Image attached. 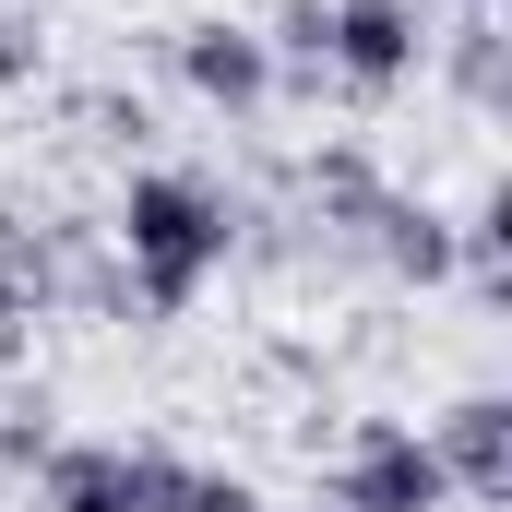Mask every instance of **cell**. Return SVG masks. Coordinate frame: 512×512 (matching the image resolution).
<instances>
[{
    "instance_id": "277c9868",
    "label": "cell",
    "mask_w": 512,
    "mask_h": 512,
    "mask_svg": "<svg viewBox=\"0 0 512 512\" xmlns=\"http://www.w3.org/2000/svg\"><path fill=\"white\" fill-rule=\"evenodd\" d=\"M334 12V36H322V72L346 84V96H393V84H417V60H429V0H322Z\"/></svg>"
},
{
    "instance_id": "2e32d148",
    "label": "cell",
    "mask_w": 512,
    "mask_h": 512,
    "mask_svg": "<svg viewBox=\"0 0 512 512\" xmlns=\"http://www.w3.org/2000/svg\"><path fill=\"white\" fill-rule=\"evenodd\" d=\"M310 512H334V501H310Z\"/></svg>"
},
{
    "instance_id": "5b68a950",
    "label": "cell",
    "mask_w": 512,
    "mask_h": 512,
    "mask_svg": "<svg viewBox=\"0 0 512 512\" xmlns=\"http://www.w3.org/2000/svg\"><path fill=\"white\" fill-rule=\"evenodd\" d=\"M179 84H191L203 108H227V120H262V108H274V48H262V24H227V12L179 24Z\"/></svg>"
},
{
    "instance_id": "9a60e30c",
    "label": "cell",
    "mask_w": 512,
    "mask_h": 512,
    "mask_svg": "<svg viewBox=\"0 0 512 512\" xmlns=\"http://www.w3.org/2000/svg\"><path fill=\"white\" fill-rule=\"evenodd\" d=\"M465 12H501V0H465Z\"/></svg>"
},
{
    "instance_id": "3957f363",
    "label": "cell",
    "mask_w": 512,
    "mask_h": 512,
    "mask_svg": "<svg viewBox=\"0 0 512 512\" xmlns=\"http://www.w3.org/2000/svg\"><path fill=\"white\" fill-rule=\"evenodd\" d=\"M322 501L334 512H453V477H441V453L405 417H358L334 477H322Z\"/></svg>"
},
{
    "instance_id": "7c38bea8",
    "label": "cell",
    "mask_w": 512,
    "mask_h": 512,
    "mask_svg": "<svg viewBox=\"0 0 512 512\" xmlns=\"http://www.w3.org/2000/svg\"><path fill=\"white\" fill-rule=\"evenodd\" d=\"M179 512H274L251 489V477H239V465H191V489H179Z\"/></svg>"
},
{
    "instance_id": "30bf717a",
    "label": "cell",
    "mask_w": 512,
    "mask_h": 512,
    "mask_svg": "<svg viewBox=\"0 0 512 512\" xmlns=\"http://www.w3.org/2000/svg\"><path fill=\"white\" fill-rule=\"evenodd\" d=\"M453 274H477V298H512V215H501V191H477V203L453 215Z\"/></svg>"
},
{
    "instance_id": "8992f818",
    "label": "cell",
    "mask_w": 512,
    "mask_h": 512,
    "mask_svg": "<svg viewBox=\"0 0 512 512\" xmlns=\"http://www.w3.org/2000/svg\"><path fill=\"white\" fill-rule=\"evenodd\" d=\"M417 441L441 453L453 501H512V393H453Z\"/></svg>"
},
{
    "instance_id": "8fae6325",
    "label": "cell",
    "mask_w": 512,
    "mask_h": 512,
    "mask_svg": "<svg viewBox=\"0 0 512 512\" xmlns=\"http://www.w3.org/2000/svg\"><path fill=\"white\" fill-rule=\"evenodd\" d=\"M322 36H334V12H322V0H286V12H274V36H262V48H274V84H286V72H310V84H322Z\"/></svg>"
},
{
    "instance_id": "ba28073f",
    "label": "cell",
    "mask_w": 512,
    "mask_h": 512,
    "mask_svg": "<svg viewBox=\"0 0 512 512\" xmlns=\"http://www.w3.org/2000/svg\"><path fill=\"white\" fill-rule=\"evenodd\" d=\"M358 251L382 262L393 286H441V274H453V215H429L417 191H382V215L358 227Z\"/></svg>"
},
{
    "instance_id": "4fadbf2b",
    "label": "cell",
    "mask_w": 512,
    "mask_h": 512,
    "mask_svg": "<svg viewBox=\"0 0 512 512\" xmlns=\"http://www.w3.org/2000/svg\"><path fill=\"white\" fill-rule=\"evenodd\" d=\"M48 441H60V429H48V405H12V417H0V465H24V477H36V453H48Z\"/></svg>"
},
{
    "instance_id": "52a82bcc",
    "label": "cell",
    "mask_w": 512,
    "mask_h": 512,
    "mask_svg": "<svg viewBox=\"0 0 512 512\" xmlns=\"http://www.w3.org/2000/svg\"><path fill=\"white\" fill-rule=\"evenodd\" d=\"M72 298V227H36V215H0V322H36Z\"/></svg>"
},
{
    "instance_id": "5bb4252c",
    "label": "cell",
    "mask_w": 512,
    "mask_h": 512,
    "mask_svg": "<svg viewBox=\"0 0 512 512\" xmlns=\"http://www.w3.org/2000/svg\"><path fill=\"white\" fill-rule=\"evenodd\" d=\"M0 84H36V24L0 12Z\"/></svg>"
},
{
    "instance_id": "7a4b0ae2",
    "label": "cell",
    "mask_w": 512,
    "mask_h": 512,
    "mask_svg": "<svg viewBox=\"0 0 512 512\" xmlns=\"http://www.w3.org/2000/svg\"><path fill=\"white\" fill-rule=\"evenodd\" d=\"M191 465L167 441H48L36 453V512H179Z\"/></svg>"
},
{
    "instance_id": "9c48e42d",
    "label": "cell",
    "mask_w": 512,
    "mask_h": 512,
    "mask_svg": "<svg viewBox=\"0 0 512 512\" xmlns=\"http://www.w3.org/2000/svg\"><path fill=\"white\" fill-rule=\"evenodd\" d=\"M429 60L453 72L465 108H501V96H512V36H501V12H465L453 36H429Z\"/></svg>"
},
{
    "instance_id": "6da1fadb",
    "label": "cell",
    "mask_w": 512,
    "mask_h": 512,
    "mask_svg": "<svg viewBox=\"0 0 512 512\" xmlns=\"http://www.w3.org/2000/svg\"><path fill=\"white\" fill-rule=\"evenodd\" d=\"M108 239H120L131 310H143V322H179V310L227 274V251H239V203H227L203 167H131Z\"/></svg>"
}]
</instances>
